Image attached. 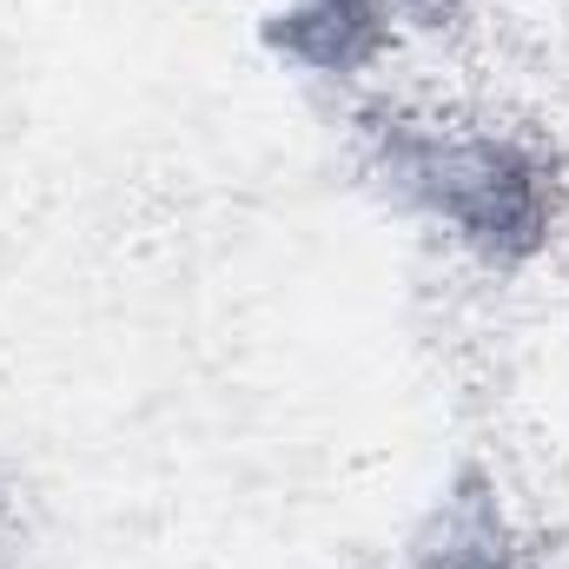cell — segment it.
<instances>
[{
  "instance_id": "obj_1",
  "label": "cell",
  "mask_w": 569,
  "mask_h": 569,
  "mask_svg": "<svg viewBox=\"0 0 569 569\" xmlns=\"http://www.w3.org/2000/svg\"><path fill=\"white\" fill-rule=\"evenodd\" d=\"M385 166L405 179V192L425 212H437L470 252H483L497 266L543 252L557 232V212H563L557 166L530 146L497 140V133L450 140V133L398 127V133H385Z\"/></svg>"
}]
</instances>
